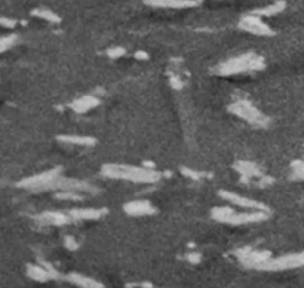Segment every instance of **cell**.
Returning a JSON list of instances; mask_svg holds the SVG:
<instances>
[{
    "label": "cell",
    "instance_id": "10",
    "mask_svg": "<svg viewBox=\"0 0 304 288\" xmlns=\"http://www.w3.org/2000/svg\"><path fill=\"white\" fill-rule=\"evenodd\" d=\"M73 218H82V220H91V218H98L101 215V211L98 209H73L70 212Z\"/></svg>",
    "mask_w": 304,
    "mask_h": 288
},
{
    "label": "cell",
    "instance_id": "18",
    "mask_svg": "<svg viewBox=\"0 0 304 288\" xmlns=\"http://www.w3.org/2000/svg\"><path fill=\"white\" fill-rule=\"evenodd\" d=\"M123 54V49H120V48H117V49H111L110 52H108V55L111 57V58H116V57H119V55H122Z\"/></svg>",
    "mask_w": 304,
    "mask_h": 288
},
{
    "label": "cell",
    "instance_id": "5",
    "mask_svg": "<svg viewBox=\"0 0 304 288\" xmlns=\"http://www.w3.org/2000/svg\"><path fill=\"white\" fill-rule=\"evenodd\" d=\"M224 199L230 200L231 203L240 206V208H248V209H263V211H269L264 205L258 203V202H254L248 197H243V196H239V194H234V193L230 192H221L220 193Z\"/></svg>",
    "mask_w": 304,
    "mask_h": 288
},
{
    "label": "cell",
    "instance_id": "14",
    "mask_svg": "<svg viewBox=\"0 0 304 288\" xmlns=\"http://www.w3.org/2000/svg\"><path fill=\"white\" fill-rule=\"evenodd\" d=\"M16 42V37L15 36H4V37H0V54L6 52L12 45H15Z\"/></svg>",
    "mask_w": 304,
    "mask_h": 288
},
{
    "label": "cell",
    "instance_id": "16",
    "mask_svg": "<svg viewBox=\"0 0 304 288\" xmlns=\"http://www.w3.org/2000/svg\"><path fill=\"white\" fill-rule=\"evenodd\" d=\"M72 280L79 286H86V287H94L95 286L92 280H88V278H83V277H79V275H73Z\"/></svg>",
    "mask_w": 304,
    "mask_h": 288
},
{
    "label": "cell",
    "instance_id": "19",
    "mask_svg": "<svg viewBox=\"0 0 304 288\" xmlns=\"http://www.w3.org/2000/svg\"><path fill=\"white\" fill-rule=\"evenodd\" d=\"M189 260H192V262H199V256H198V254H192V256H189Z\"/></svg>",
    "mask_w": 304,
    "mask_h": 288
},
{
    "label": "cell",
    "instance_id": "11",
    "mask_svg": "<svg viewBox=\"0 0 304 288\" xmlns=\"http://www.w3.org/2000/svg\"><path fill=\"white\" fill-rule=\"evenodd\" d=\"M97 104H98V101H97L95 98H92V96H85V98H82L79 102L73 104V107H75L77 111H86V110L95 107Z\"/></svg>",
    "mask_w": 304,
    "mask_h": 288
},
{
    "label": "cell",
    "instance_id": "17",
    "mask_svg": "<svg viewBox=\"0 0 304 288\" xmlns=\"http://www.w3.org/2000/svg\"><path fill=\"white\" fill-rule=\"evenodd\" d=\"M16 25V21L12 18H6V16H0V27L4 28H13Z\"/></svg>",
    "mask_w": 304,
    "mask_h": 288
},
{
    "label": "cell",
    "instance_id": "4",
    "mask_svg": "<svg viewBox=\"0 0 304 288\" xmlns=\"http://www.w3.org/2000/svg\"><path fill=\"white\" fill-rule=\"evenodd\" d=\"M240 27H242L243 30L249 31V33L260 34V36H272V34H273V31L270 30V27H269L267 24H264L260 16L252 15V13H251L249 16H246V18L242 21Z\"/></svg>",
    "mask_w": 304,
    "mask_h": 288
},
{
    "label": "cell",
    "instance_id": "1",
    "mask_svg": "<svg viewBox=\"0 0 304 288\" xmlns=\"http://www.w3.org/2000/svg\"><path fill=\"white\" fill-rule=\"evenodd\" d=\"M108 177L114 179H126L132 182H154L159 179L157 173L146 168H134V167H108L105 170Z\"/></svg>",
    "mask_w": 304,
    "mask_h": 288
},
{
    "label": "cell",
    "instance_id": "7",
    "mask_svg": "<svg viewBox=\"0 0 304 288\" xmlns=\"http://www.w3.org/2000/svg\"><path fill=\"white\" fill-rule=\"evenodd\" d=\"M285 9V1H276L267 7H263V9H257L252 12V15H257V16H273L279 12H282Z\"/></svg>",
    "mask_w": 304,
    "mask_h": 288
},
{
    "label": "cell",
    "instance_id": "20",
    "mask_svg": "<svg viewBox=\"0 0 304 288\" xmlns=\"http://www.w3.org/2000/svg\"><path fill=\"white\" fill-rule=\"evenodd\" d=\"M137 57H138V58H147V57H146V54H143V52H141V54L138 52V54H137Z\"/></svg>",
    "mask_w": 304,
    "mask_h": 288
},
{
    "label": "cell",
    "instance_id": "8",
    "mask_svg": "<svg viewBox=\"0 0 304 288\" xmlns=\"http://www.w3.org/2000/svg\"><path fill=\"white\" fill-rule=\"evenodd\" d=\"M126 212L132 214V215H143V214H150L153 212L152 206L147 202H132L129 205H126Z\"/></svg>",
    "mask_w": 304,
    "mask_h": 288
},
{
    "label": "cell",
    "instance_id": "6",
    "mask_svg": "<svg viewBox=\"0 0 304 288\" xmlns=\"http://www.w3.org/2000/svg\"><path fill=\"white\" fill-rule=\"evenodd\" d=\"M147 4H152L154 7H166V9H184V7H193L199 1L198 0H146Z\"/></svg>",
    "mask_w": 304,
    "mask_h": 288
},
{
    "label": "cell",
    "instance_id": "12",
    "mask_svg": "<svg viewBox=\"0 0 304 288\" xmlns=\"http://www.w3.org/2000/svg\"><path fill=\"white\" fill-rule=\"evenodd\" d=\"M28 274H30V277L31 278H34V280H48L49 277H51V271H46L45 268H39V266H30L28 268Z\"/></svg>",
    "mask_w": 304,
    "mask_h": 288
},
{
    "label": "cell",
    "instance_id": "15",
    "mask_svg": "<svg viewBox=\"0 0 304 288\" xmlns=\"http://www.w3.org/2000/svg\"><path fill=\"white\" fill-rule=\"evenodd\" d=\"M293 170H294V176H297L299 179L304 180V161H297L293 164Z\"/></svg>",
    "mask_w": 304,
    "mask_h": 288
},
{
    "label": "cell",
    "instance_id": "9",
    "mask_svg": "<svg viewBox=\"0 0 304 288\" xmlns=\"http://www.w3.org/2000/svg\"><path fill=\"white\" fill-rule=\"evenodd\" d=\"M58 140L70 144H80V146H91L95 143V140L91 137H79V135H60Z\"/></svg>",
    "mask_w": 304,
    "mask_h": 288
},
{
    "label": "cell",
    "instance_id": "13",
    "mask_svg": "<svg viewBox=\"0 0 304 288\" xmlns=\"http://www.w3.org/2000/svg\"><path fill=\"white\" fill-rule=\"evenodd\" d=\"M33 15H36V16H40V18H43V19H48V21H51V22H58L60 21V18L55 15V13H52L51 10H48V9H42V10H34L33 12Z\"/></svg>",
    "mask_w": 304,
    "mask_h": 288
},
{
    "label": "cell",
    "instance_id": "3",
    "mask_svg": "<svg viewBox=\"0 0 304 288\" xmlns=\"http://www.w3.org/2000/svg\"><path fill=\"white\" fill-rule=\"evenodd\" d=\"M304 266V251L296 253V254H288L279 259H267L264 263H261L258 268L261 269H270V271H284V269H294Z\"/></svg>",
    "mask_w": 304,
    "mask_h": 288
},
{
    "label": "cell",
    "instance_id": "2",
    "mask_svg": "<svg viewBox=\"0 0 304 288\" xmlns=\"http://www.w3.org/2000/svg\"><path fill=\"white\" fill-rule=\"evenodd\" d=\"M267 212L269 211H263V209H254V211H246V212H234L231 209H218L214 212V217L221 221H227L233 224H245V223H257V221L266 220Z\"/></svg>",
    "mask_w": 304,
    "mask_h": 288
}]
</instances>
